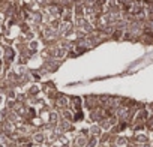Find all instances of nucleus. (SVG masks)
Instances as JSON below:
<instances>
[{"mask_svg":"<svg viewBox=\"0 0 153 147\" xmlns=\"http://www.w3.org/2000/svg\"><path fill=\"white\" fill-rule=\"evenodd\" d=\"M45 141H47L45 132H35L32 135V143H35V144H44Z\"/></svg>","mask_w":153,"mask_h":147,"instance_id":"obj_1","label":"nucleus"},{"mask_svg":"<svg viewBox=\"0 0 153 147\" xmlns=\"http://www.w3.org/2000/svg\"><path fill=\"white\" fill-rule=\"evenodd\" d=\"M128 143H129V138L128 137H125V135H116V140H114V144L117 146V147H126L128 146Z\"/></svg>","mask_w":153,"mask_h":147,"instance_id":"obj_2","label":"nucleus"},{"mask_svg":"<svg viewBox=\"0 0 153 147\" xmlns=\"http://www.w3.org/2000/svg\"><path fill=\"white\" fill-rule=\"evenodd\" d=\"M104 134V131H102V128L96 123V125H93V126H90V129H89V135H92V137H101Z\"/></svg>","mask_w":153,"mask_h":147,"instance_id":"obj_3","label":"nucleus"},{"mask_svg":"<svg viewBox=\"0 0 153 147\" xmlns=\"http://www.w3.org/2000/svg\"><path fill=\"white\" fill-rule=\"evenodd\" d=\"M38 147H48V146H45V144H38Z\"/></svg>","mask_w":153,"mask_h":147,"instance_id":"obj_4","label":"nucleus"}]
</instances>
